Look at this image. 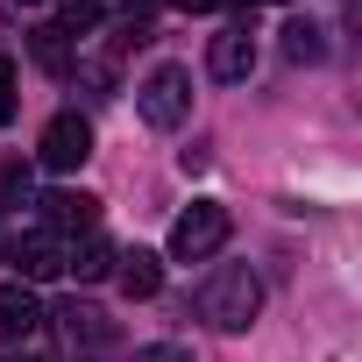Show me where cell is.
<instances>
[{
	"instance_id": "obj_3",
	"label": "cell",
	"mask_w": 362,
	"mask_h": 362,
	"mask_svg": "<svg viewBox=\"0 0 362 362\" xmlns=\"http://www.w3.org/2000/svg\"><path fill=\"white\" fill-rule=\"evenodd\" d=\"M228 228H235V221H228L221 199H192L185 214L170 221V256H177V263H206V256L228 242Z\"/></svg>"
},
{
	"instance_id": "obj_14",
	"label": "cell",
	"mask_w": 362,
	"mask_h": 362,
	"mask_svg": "<svg viewBox=\"0 0 362 362\" xmlns=\"http://www.w3.org/2000/svg\"><path fill=\"white\" fill-rule=\"evenodd\" d=\"M29 57H36L43 71H57V78L71 71V43H64L57 29H36V36H29Z\"/></svg>"
},
{
	"instance_id": "obj_17",
	"label": "cell",
	"mask_w": 362,
	"mask_h": 362,
	"mask_svg": "<svg viewBox=\"0 0 362 362\" xmlns=\"http://www.w3.org/2000/svg\"><path fill=\"white\" fill-rule=\"evenodd\" d=\"M135 362H192V355H185V348H177V341H156V348H142Z\"/></svg>"
},
{
	"instance_id": "obj_8",
	"label": "cell",
	"mask_w": 362,
	"mask_h": 362,
	"mask_svg": "<svg viewBox=\"0 0 362 362\" xmlns=\"http://www.w3.org/2000/svg\"><path fill=\"white\" fill-rule=\"evenodd\" d=\"M93 221H100V199H93V192H50V199H43V228H50V235H71V228L86 235Z\"/></svg>"
},
{
	"instance_id": "obj_12",
	"label": "cell",
	"mask_w": 362,
	"mask_h": 362,
	"mask_svg": "<svg viewBox=\"0 0 362 362\" xmlns=\"http://www.w3.org/2000/svg\"><path fill=\"white\" fill-rule=\"evenodd\" d=\"M57 320H64V341H71V348H100V341H107V320H100L93 305H78V298H71Z\"/></svg>"
},
{
	"instance_id": "obj_6",
	"label": "cell",
	"mask_w": 362,
	"mask_h": 362,
	"mask_svg": "<svg viewBox=\"0 0 362 362\" xmlns=\"http://www.w3.org/2000/svg\"><path fill=\"white\" fill-rule=\"evenodd\" d=\"M206 71H214L221 86H242V78L256 71V36H249L242 22H228V29L206 43Z\"/></svg>"
},
{
	"instance_id": "obj_7",
	"label": "cell",
	"mask_w": 362,
	"mask_h": 362,
	"mask_svg": "<svg viewBox=\"0 0 362 362\" xmlns=\"http://www.w3.org/2000/svg\"><path fill=\"white\" fill-rule=\"evenodd\" d=\"M36 327H43V298L29 284H0V341L22 348V341H36Z\"/></svg>"
},
{
	"instance_id": "obj_13",
	"label": "cell",
	"mask_w": 362,
	"mask_h": 362,
	"mask_svg": "<svg viewBox=\"0 0 362 362\" xmlns=\"http://www.w3.org/2000/svg\"><path fill=\"white\" fill-rule=\"evenodd\" d=\"M100 15H107V0H64L57 8V36H86V29H100Z\"/></svg>"
},
{
	"instance_id": "obj_16",
	"label": "cell",
	"mask_w": 362,
	"mask_h": 362,
	"mask_svg": "<svg viewBox=\"0 0 362 362\" xmlns=\"http://www.w3.org/2000/svg\"><path fill=\"white\" fill-rule=\"evenodd\" d=\"M15 121V57H0V128Z\"/></svg>"
},
{
	"instance_id": "obj_18",
	"label": "cell",
	"mask_w": 362,
	"mask_h": 362,
	"mask_svg": "<svg viewBox=\"0 0 362 362\" xmlns=\"http://www.w3.org/2000/svg\"><path fill=\"white\" fill-rule=\"evenodd\" d=\"M177 8H214V0H177Z\"/></svg>"
},
{
	"instance_id": "obj_5",
	"label": "cell",
	"mask_w": 362,
	"mask_h": 362,
	"mask_svg": "<svg viewBox=\"0 0 362 362\" xmlns=\"http://www.w3.org/2000/svg\"><path fill=\"white\" fill-rule=\"evenodd\" d=\"M8 263H15V284H36V277H57L64 270V235L50 228H29L8 242Z\"/></svg>"
},
{
	"instance_id": "obj_19",
	"label": "cell",
	"mask_w": 362,
	"mask_h": 362,
	"mask_svg": "<svg viewBox=\"0 0 362 362\" xmlns=\"http://www.w3.org/2000/svg\"><path fill=\"white\" fill-rule=\"evenodd\" d=\"M15 362H43V355H22V348H15Z\"/></svg>"
},
{
	"instance_id": "obj_2",
	"label": "cell",
	"mask_w": 362,
	"mask_h": 362,
	"mask_svg": "<svg viewBox=\"0 0 362 362\" xmlns=\"http://www.w3.org/2000/svg\"><path fill=\"white\" fill-rule=\"evenodd\" d=\"M135 114L149 121V128H177L192 114V71L185 64H156L142 86H135Z\"/></svg>"
},
{
	"instance_id": "obj_15",
	"label": "cell",
	"mask_w": 362,
	"mask_h": 362,
	"mask_svg": "<svg viewBox=\"0 0 362 362\" xmlns=\"http://www.w3.org/2000/svg\"><path fill=\"white\" fill-rule=\"evenodd\" d=\"M22 199H29V170L0 163V206H22Z\"/></svg>"
},
{
	"instance_id": "obj_11",
	"label": "cell",
	"mask_w": 362,
	"mask_h": 362,
	"mask_svg": "<svg viewBox=\"0 0 362 362\" xmlns=\"http://www.w3.org/2000/svg\"><path fill=\"white\" fill-rule=\"evenodd\" d=\"M284 57L291 64H320L327 57V29L320 22H284Z\"/></svg>"
},
{
	"instance_id": "obj_1",
	"label": "cell",
	"mask_w": 362,
	"mask_h": 362,
	"mask_svg": "<svg viewBox=\"0 0 362 362\" xmlns=\"http://www.w3.org/2000/svg\"><path fill=\"white\" fill-rule=\"evenodd\" d=\"M199 320L206 327H221V334H242L249 320H256V305H263V284H256V270L249 263H221L206 284H199Z\"/></svg>"
},
{
	"instance_id": "obj_9",
	"label": "cell",
	"mask_w": 362,
	"mask_h": 362,
	"mask_svg": "<svg viewBox=\"0 0 362 362\" xmlns=\"http://www.w3.org/2000/svg\"><path fill=\"white\" fill-rule=\"evenodd\" d=\"M114 277H121V291H128V298H156V284H163V256L128 249V256H114Z\"/></svg>"
},
{
	"instance_id": "obj_10",
	"label": "cell",
	"mask_w": 362,
	"mask_h": 362,
	"mask_svg": "<svg viewBox=\"0 0 362 362\" xmlns=\"http://www.w3.org/2000/svg\"><path fill=\"white\" fill-rule=\"evenodd\" d=\"M64 270H78V284H100V277H114V249L100 235H86L78 249H64Z\"/></svg>"
},
{
	"instance_id": "obj_4",
	"label": "cell",
	"mask_w": 362,
	"mask_h": 362,
	"mask_svg": "<svg viewBox=\"0 0 362 362\" xmlns=\"http://www.w3.org/2000/svg\"><path fill=\"white\" fill-rule=\"evenodd\" d=\"M36 156H43L50 170H78V163L93 156V121H86V114H57V121L43 128Z\"/></svg>"
}]
</instances>
